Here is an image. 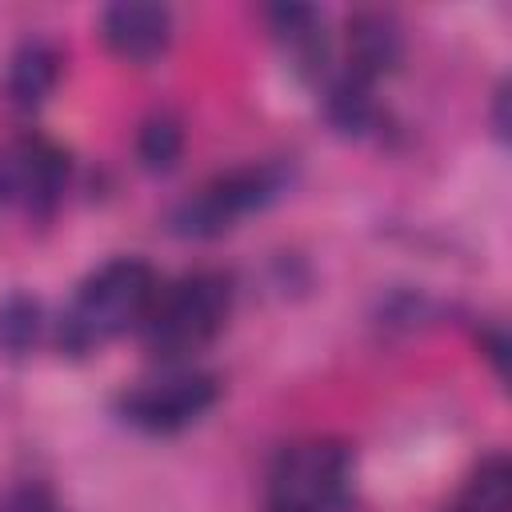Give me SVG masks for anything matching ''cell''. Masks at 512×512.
Masks as SVG:
<instances>
[{
    "label": "cell",
    "mask_w": 512,
    "mask_h": 512,
    "mask_svg": "<svg viewBox=\"0 0 512 512\" xmlns=\"http://www.w3.org/2000/svg\"><path fill=\"white\" fill-rule=\"evenodd\" d=\"M160 288L156 268L144 256H108L68 296L56 320V348L68 360H84L124 332L140 328Z\"/></svg>",
    "instance_id": "obj_1"
},
{
    "label": "cell",
    "mask_w": 512,
    "mask_h": 512,
    "mask_svg": "<svg viewBox=\"0 0 512 512\" xmlns=\"http://www.w3.org/2000/svg\"><path fill=\"white\" fill-rule=\"evenodd\" d=\"M236 300V280L224 268H192L156 288L144 320L140 344L156 364H192L228 324Z\"/></svg>",
    "instance_id": "obj_2"
},
{
    "label": "cell",
    "mask_w": 512,
    "mask_h": 512,
    "mask_svg": "<svg viewBox=\"0 0 512 512\" xmlns=\"http://www.w3.org/2000/svg\"><path fill=\"white\" fill-rule=\"evenodd\" d=\"M292 180H296V164L284 156L244 160L224 172H212L168 208V232L180 240H216L232 232L240 220L284 200Z\"/></svg>",
    "instance_id": "obj_3"
},
{
    "label": "cell",
    "mask_w": 512,
    "mask_h": 512,
    "mask_svg": "<svg viewBox=\"0 0 512 512\" xmlns=\"http://www.w3.org/2000/svg\"><path fill=\"white\" fill-rule=\"evenodd\" d=\"M268 512H344L352 496V452L344 440L308 436L284 444L268 464Z\"/></svg>",
    "instance_id": "obj_4"
},
{
    "label": "cell",
    "mask_w": 512,
    "mask_h": 512,
    "mask_svg": "<svg viewBox=\"0 0 512 512\" xmlns=\"http://www.w3.org/2000/svg\"><path fill=\"white\" fill-rule=\"evenodd\" d=\"M220 400V380L192 364H160V372L120 388L116 416L120 424L144 436H176L192 428Z\"/></svg>",
    "instance_id": "obj_5"
},
{
    "label": "cell",
    "mask_w": 512,
    "mask_h": 512,
    "mask_svg": "<svg viewBox=\"0 0 512 512\" xmlns=\"http://www.w3.org/2000/svg\"><path fill=\"white\" fill-rule=\"evenodd\" d=\"M72 176L68 152L44 132H16L0 144V208L44 224L64 204Z\"/></svg>",
    "instance_id": "obj_6"
},
{
    "label": "cell",
    "mask_w": 512,
    "mask_h": 512,
    "mask_svg": "<svg viewBox=\"0 0 512 512\" xmlns=\"http://www.w3.org/2000/svg\"><path fill=\"white\" fill-rule=\"evenodd\" d=\"M172 8L156 4V0H112L100 8L96 16V32L104 40V48L124 60V64H152L168 52L172 44Z\"/></svg>",
    "instance_id": "obj_7"
},
{
    "label": "cell",
    "mask_w": 512,
    "mask_h": 512,
    "mask_svg": "<svg viewBox=\"0 0 512 512\" xmlns=\"http://www.w3.org/2000/svg\"><path fill=\"white\" fill-rule=\"evenodd\" d=\"M268 32L276 40V48L284 52L288 68L304 80V84H324L332 72V32L328 20L316 4H300V0H280L264 8Z\"/></svg>",
    "instance_id": "obj_8"
},
{
    "label": "cell",
    "mask_w": 512,
    "mask_h": 512,
    "mask_svg": "<svg viewBox=\"0 0 512 512\" xmlns=\"http://www.w3.org/2000/svg\"><path fill=\"white\" fill-rule=\"evenodd\" d=\"M400 60H404V24L396 12L360 8L344 20V60L336 64L340 72L376 88L384 76L400 68Z\"/></svg>",
    "instance_id": "obj_9"
},
{
    "label": "cell",
    "mask_w": 512,
    "mask_h": 512,
    "mask_svg": "<svg viewBox=\"0 0 512 512\" xmlns=\"http://www.w3.org/2000/svg\"><path fill=\"white\" fill-rule=\"evenodd\" d=\"M64 72V52L48 32H24L4 64V104L12 112H36L48 104Z\"/></svg>",
    "instance_id": "obj_10"
},
{
    "label": "cell",
    "mask_w": 512,
    "mask_h": 512,
    "mask_svg": "<svg viewBox=\"0 0 512 512\" xmlns=\"http://www.w3.org/2000/svg\"><path fill=\"white\" fill-rule=\"evenodd\" d=\"M444 512H512V468L504 452H488Z\"/></svg>",
    "instance_id": "obj_11"
},
{
    "label": "cell",
    "mask_w": 512,
    "mask_h": 512,
    "mask_svg": "<svg viewBox=\"0 0 512 512\" xmlns=\"http://www.w3.org/2000/svg\"><path fill=\"white\" fill-rule=\"evenodd\" d=\"M184 156V120L172 108H152L136 128V160L152 176H168Z\"/></svg>",
    "instance_id": "obj_12"
},
{
    "label": "cell",
    "mask_w": 512,
    "mask_h": 512,
    "mask_svg": "<svg viewBox=\"0 0 512 512\" xmlns=\"http://www.w3.org/2000/svg\"><path fill=\"white\" fill-rule=\"evenodd\" d=\"M44 332V304L28 288H8L0 296V356L20 360L36 348Z\"/></svg>",
    "instance_id": "obj_13"
},
{
    "label": "cell",
    "mask_w": 512,
    "mask_h": 512,
    "mask_svg": "<svg viewBox=\"0 0 512 512\" xmlns=\"http://www.w3.org/2000/svg\"><path fill=\"white\" fill-rule=\"evenodd\" d=\"M0 512H64V504L52 496V488L24 480L0 496Z\"/></svg>",
    "instance_id": "obj_14"
},
{
    "label": "cell",
    "mask_w": 512,
    "mask_h": 512,
    "mask_svg": "<svg viewBox=\"0 0 512 512\" xmlns=\"http://www.w3.org/2000/svg\"><path fill=\"white\" fill-rule=\"evenodd\" d=\"M480 352L492 360L496 376L508 372V340H504V328H500V324H488V328L480 332Z\"/></svg>",
    "instance_id": "obj_15"
},
{
    "label": "cell",
    "mask_w": 512,
    "mask_h": 512,
    "mask_svg": "<svg viewBox=\"0 0 512 512\" xmlns=\"http://www.w3.org/2000/svg\"><path fill=\"white\" fill-rule=\"evenodd\" d=\"M492 128L500 140H508V84L496 88V112H492Z\"/></svg>",
    "instance_id": "obj_16"
}]
</instances>
